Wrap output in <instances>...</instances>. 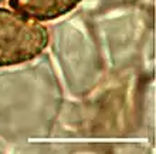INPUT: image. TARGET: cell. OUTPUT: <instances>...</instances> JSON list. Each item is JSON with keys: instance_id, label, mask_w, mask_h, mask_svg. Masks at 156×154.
<instances>
[{"instance_id": "obj_1", "label": "cell", "mask_w": 156, "mask_h": 154, "mask_svg": "<svg viewBox=\"0 0 156 154\" xmlns=\"http://www.w3.org/2000/svg\"><path fill=\"white\" fill-rule=\"evenodd\" d=\"M48 42V29L41 21L0 7V67L17 66L38 57Z\"/></svg>"}, {"instance_id": "obj_2", "label": "cell", "mask_w": 156, "mask_h": 154, "mask_svg": "<svg viewBox=\"0 0 156 154\" xmlns=\"http://www.w3.org/2000/svg\"><path fill=\"white\" fill-rule=\"evenodd\" d=\"M81 2L82 0H9V6L13 10L43 23L66 16Z\"/></svg>"}, {"instance_id": "obj_3", "label": "cell", "mask_w": 156, "mask_h": 154, "mask_svg": "<svg viewBox=\"0 0 156 154\" xmlns=\"http://www.w3.org/2000/svg\"><path fill=\"white\" fill-rule=\"evenodd\" d=\"M2 2H4V0H0V3H2Z\"/></svg>"}]
</instances>
